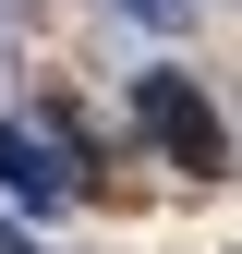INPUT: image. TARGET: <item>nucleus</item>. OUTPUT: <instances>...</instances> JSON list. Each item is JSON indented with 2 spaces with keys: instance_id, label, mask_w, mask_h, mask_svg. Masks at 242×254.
Instances as JSON below:
<instances>
[{
  "instance_id": "f257e3e1",
  "label": "nucleus",
  "mask_w": 242,
  "mask_h": 254,
  "mask_svg": "<svg viewBox=\"0 0 242 254\" xmlns=\"http://www.w3.org/2000/svg\"><path fill=\"white\" fill-rule=\"evenodd\" d=\"M133 109H145V133H158V157H170L182 182H218V170H230V133H218V109H206L194 73H170V61H158V73L133 85Z\"/></svg>"
},
{
  "instance_id": "f03ea898",
  "label": "nucleus",
  "mask_w": 242,
  "mask_h": 254,
  "mask_svg": "<svg viewBox=\"0 0 242 254\" xmlns=\"http://www.w3.org/2000/svg\"><path fill=\"white\" fill-rule=\"evenodd\" d=\"M0 194H12L24 218H49L60 194H73V170H60V145H37L24 121H0Z\"/></svg>"
},
{
  "instance_id": "7ed1b4c3",
  "label": "nucleus",
  "mask_w": 242,
  "mask_h": 254,
  "mask_svg": "<svg viewBox=\"0 0 242 254\" xmlns=\"http://www.w3.org/2000/svg\"><path fill=\"white\" fill-rule=\"evenodd\" d=\"M121 12H145V24H182V12H194V0H121Z\"/></svg>"
},
{
  "instance_id": "20e7f679",
  "label": "nucleus",
  "mask_w": 242,
  "mask_h": 254,
  "mask_svg": "<svg viewBox=\"0 0 242 254\" xmlns=\"http://www.w3.org/2000/svg\"><path fill=\"white\" fill-rule=\"evenodd\" d=\"M0 254H37V242H24V230H0Z\"/></svg>"
}]
</instances>
